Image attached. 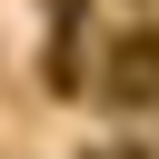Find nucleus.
Wrapping results in <instances>:
<instances>
[{"instance_id":"f257e3e1","label":"nucleus","mask_w":159,"mask_h":159,"mask_svg":"<svg viewBox=\"0 0 159 159\" xmlns=\"http://www.w3.org/2000/svg\"><path fill=\"white\" fill-rule=\"evenodd\" d=\"M109 99H119V109H149V99H159V30H129V40L109 50Z\"/></svg>"},{"instance_id":"f03ea898","label":"nucleus","mask_w":159,"mask_h":159,"mask_svg":"<svg viewBox=\"0 0 159 159\" xmlns=\"http://www.w3.org/2000/svg\"><path fill=\"white\" fill-rule=\"evenodd\" d=\"M89 159H139V149H89Z\"/></svg>"}]
</instances>
